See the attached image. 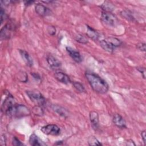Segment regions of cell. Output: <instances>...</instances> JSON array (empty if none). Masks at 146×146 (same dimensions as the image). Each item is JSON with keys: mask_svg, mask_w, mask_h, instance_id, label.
<instances>
[{"mask_svg": "<svg viewBox=\"0 0 146 146\" xmlns=\"http://www.w3.org/2000/svg\"><path fill=\"white\" fill-rule=\"evenodd\" d=\"M42 132L47 135L58 136L60 133V128L56 124H47L41 128Z\"/></svg>", "mask_w": 146, "mask_h": 146, "instance_id": "8992f818", "label": "cell"}, {"mask_svg": "<svg viewBox=\"0 0 146 146\" xmlns=\"http://www.w3.org/2000/svg\"><path fill=\"white\" fill-rule=\"evenodd\" d=\"M34 2H35V1H26V2H25V6H29L32 5L33 3H34Z\"/></svg>", "mask_w": 146, "mask_h": 146, "instance_id": "e575fe53", "label": "cell"}, {"mask_svg": "<svg viewBox=\"0 0 146 146\" xmlns=\"http://www.w3.org/2000/svg\"><path fill=\"white\" fill-rule=\"evenodd\" d=\"M100 45L104 50L108 52H112L116 48V47L113 44H112L107 39L101 40L100 41Z\"/></svg>", "mask_w": 146, "mask_h": 146, "instance_id": "9a60e30c", "label": "cell"}, {"mask_svg": "<svg viewBox=\"0 0 146 146\" xmlns=\"http://www.w3.org/2000/svg\"><path fill=\"white\" fill-rule=\"evenodd\" d=\"M12 144L13 145H15V146H19V145H24L21 141H20V140L16 136H14L13 137Z\"/></svg>", "mask_w": 146, "mask_h": 146, "instance_id": "4316f807", "label": "cell"}, {"mask_svg": "<svg viewBox=\"0 0 146 146\" xmlns=\"http://www.w3.org/2000/svg\"><path fill=\"white\" fill-rule=\"evenodd\" d=\"M88 143L90 145H102V144L94 136H90L88 139Z\"/></svg>", "mask_w": 146, "mask_h": 146, "instance_id": "cb8c5ba5", "label": "cell"}, {"mask_svg": "<svg viewBox=\"0 0 146 146\" xmlns=\"http://www.w3.org/2000/svg\"><path fill=\"white\" fill-rule=\"evenodd\" d=\"M101 19L105 24L111 27H115L118 23L117 17L111 12L102 11Z\"/></svg>", "mask_w": 146, "mask_h": 146, "instance_id": "277c9868", "label": "cell"}, {"mask_svg": "<svg viewBox=\"0 0 146 146\" xmlns=\"http://www.w3.org/2000/svg\"><path fill=\"white\" fill-rule=\"evenodd\" d=\"M121 15L124 17L127 20L130 21H133L135 20V18L133 17L132 14L127 10H124L121 12Z\"/></svg>", "mask_w": 146, "mask_h": 146, "instance_id": "44dd1931", "label": "cell"}, {"mask_svg": "<svg viewBox=\"0 0 146 146\" xmlns=\"http://www.w3.org/2000/svg\"><path fill=\"white\" fill-rule=\"evenodd\" d=\"M47 30L48 33L51 35H54L56 33V29L55 28V27H54L52 26H48L47 27Z\"/></svg>", "mask_w": 146, "mask_h": 146, "instance_id": "f1b7e54d", "label": "cell"}, {"mask_svg": "<svg viewBox=\"0 0 146 146\" xmlns=\"http://www.w3.org/2000/svg\"><path fill=\"white\" fill-rule=\"evenodd\" d=\"M87 33H86L87 35L95 41L98 40L99 38V34L98 32H97L96 30H95L91 27L88 26V25H87Z\"/></svg>", "mask_w": 146, "mask_h": 146, "instance_id": "e0dca14e", "label": "cell"}, {"mask_svg": "<svg viewBox=\"0 0 146 146\" xmlns=\"http://www.w3.org/2000/svg\"><path fill=\"white\" fill-rule=\"evenodd\" d=\"M35 10L36 14L42 17H46L51 15V10L42 4L38 3L35 6Z\"/></svg>", "mask_w": 146, "mask_h": 146, "instance_id": "ba28073f", "label": "cell"}, {"mask_svg": "<svg viewBox=\"0 0 146 146\" xmlns=\"http://www.w3.org/2000/svg\"><path fill=\"white\" fill-rule=\"evenodd\" d=\"M30 113V110L26 106L23 104H18L17 103L10 107L5 112V114L10 117L18 119L27 116Z\"/></svg>", "mask_w": 146, "mask_h": 146, "instance_id": "7a4b0ae2", "label": "cell"}, {"mask_svg": "<svg viewBox=\"0 0 146 146\" xmlns=\"http://www.w3.org/2000/svg\"><path fill=\"white\" fill-rule=\"evenodd\" d=\"M86 78L92 90L99 94H106L109 90V86L105 80L98 75L91 72H86Z\"/></svg>", "mask_w": 146, "mask_h": 146, "instance_id": "6da1fadb", "label": "cell"}, {"mask_svg": "<svg viewBox=\"0 0 146 146\" xmlns=\"http://www.w3.org/2000/svg\"><path fill=\"white\" fill-rule=\"evenodd\" d=\"M1 145L2 146L6 145V138L5 135H2L1 138Z\"/></svg>", "mask_w": 146, "mask_h": 146, "instance_id": "4dcf8cb0", "label": "cell"}, {"mask_svg": "<svg viewBox=\"0 0 146 146\" xmlns=\"http://www.w3.org/2000/svg\"><path fill=\"white\" fill-rule=\"evenodd\" d=\"M0 14H1V24H2L3 23V22L7 18V15H6L5 10H3V9L2 7H1Z\"/></svg>", "mask_w": 146, "mask_h": 146, "instance_id": "83f0119b", "label": "cell"}, {"mask_svg": "<svg viewBox=\"0 0 146 146\" xmlns=\"http://www.w3.org/2000/svg\"><path fill=\"white\" fill-rule=\"evenodd\" d=\"M31 75H32L33 76L35 79H40V77L39 75L38 74H37V73L33 72V73H31Z\"/></svg>", "mask_w": 146, "mask_h": 146, "instance_id": "836d02e7", "label": "cell"}, {"mask_svg": "<svg viewBox=\"0 0 146 146\" xmlns=\"http://www.w3.org/2000/svg\"><path fill=\"white\" fill-rule=\"evenodd\" d=\"M54 77L58 82L63 84H67L71 83L70 78L64 72H56L54 74Z\"/></svg>", "mask_w": 146, "mask_h": 146, "instance_id": "8fae6325", "label": "cell"}, {"mask_svg": "<svg viewBox=\"0 0 146 146\" xmlns=\"http://www.w3.org/2000/svg\"><path fill=\"white\" fill-rule=\"evenodd\" d=\"M113 123L118 128H125L127 127L126 122L124 118L119 114H115L112 119Z\"/></svg>", "mask_w": 146, "mask_h": 146, "instance_id": "30bf717a", "label": "cell"}, {"mask_svg": "<svg viewBox=\"0 0 146 146\" xmlns=\"http://www.w3.org/2000/svg\"><path fill=\"white\" fill-rule=\"evenodd\" d=\"M112 44H113L116 48L121 46V44H122V42L120 40H119V39L115 38V37H110L108 38L107 39Z\"/></svg>", "mask_w": 146, "mask_h": 146, "instance_id": "7402d4cb", "label": "cell"}, {"mask_svg": "<svg viewBox=\"0 0 146 146\" xmlns=\"http://www.w3.org/2000/svg\"><path fill=\"white\" fill-rule=\"evenodd\" d=\"M75 39L76 42H78L80 43L86 44L87 43H88V39H87V38L82 34H78L75 36Z\"/></svg>", "mask_w": 146, "mask_h": 146, "instance_id": "484cf974", "label": "cell"}, {"mask_svg": "<svg viewBox=\"0 0 146 146\" xmlns=\"http://www.w3.org/2000/svg\"><path fill=\"white\" fill-rule=\"evenodd\" d=\"M32 112L34 115H35L36 116H41L43 115V114H44V111H43V110L42 106H38V105H36L35 106H34L33 108Z\"/></svg>", "mask_w": 146, "mask_h": 146, "instance_id": "ffe728a7", "label": "cell"}, {"mask_svg": "<svg viewBox=\"0 0 146 146\" xmlns=\"http://www.w3.org/2000/svg\"><path fill=\"white\" fill-rule=\"evenodd\" d=\"M26 93L31 101L35 104L43 106L46 104V99L39 92L28 90L26 91Z\"/></svg>", "mask_w": 146, "mask_h": 146, "instance_id": "3957f363", "label": "cell"}, {"mask_svg": "<svg viewBox=\"0 0 146 146\" xmlns=\"http://www.w3.org/2000/svg\"><path fill=\"white\" fill-rule=\"evenodd\" d=\"M66 50L69 54V55L71 58L76 63H80L82 61V57L78 51H76L74 48L70 47H66Z\"/></svg>", "mask_w": 146, "mask_h": 146, "instance_id": "9c48e42d", "label": "cell"}, {"mask_svg": "<svg viewBox=\"0 0 146 146\" xmlns=\"http://www.w3.org/2000/svg\"><path fill=\"white\" fill-rule=\"evenodd\" d=\"M46 60L48 65L52 68H58L61 66V62L51 55H49L46 58Z\"/></svg>", "mask_w": 146, "mask_h": 146, "instance_id": "2e32d148", "label": "cell"}, {"mask_svg": "<svg viewBox=\"0 0 146 146\" xmlns=\"http://www.w3.org/2000/svg\"><path fill=\"white\" fill-rule=\"evenodd\" d=\"M136 47L141 51H145V44L144 43H139L136 45Z\"/></svg>", "mask_w": 146, "mask_h": 146, "instance_id": "f546056e", "label": "cell"}, {"mask_svg": "<svg viewBox=\"0 0 146 146\" xmlns=\"http://www.w3.org/2000/svg\"><path fill=\"white\" fill-rule=\"evenodd\" d=\"M72 84L74 87V88L76 89V91H78L79 92H84L86 91V90L84 88V86L79 82H74L72 83Z\"/></svg>", "mask_w": 146, "mask_h": 146, "instance_id": "603a6c76", "label": "cell"}, {"mask_svg": "<svg viewBox=\"0 0 146 146\" xmlns=\"http://www.w3.org/2000/svg\"><path fill=\"white\" fill-rule=\"evenodd\" d=\"M101 7L103 10V11L111 12V13L114 9L113 5L111 2H107V1L104 2V3L102 5Z\"/></svg>", "mask_w": 146, "mask_h": 146, "instance_id": "d6986e66", "label": "cell"}, {"mask_svg": "<svg viewBox=\"0 0 146 146\" xmlns=\"http://www.w3.org/2000/svg\"><path fill=\"white\" fill-rule=\"evenodd\" d=\"M137 70L141 74L143 78L144 79H145V68H143V67L137 68Z\"/></svg>", "mask_w": 146, "mask_h": 146, "instance_id": "1f68e13d", "label": "cell"}, {"mask_svg": "<svg viewBox=\"0 0 146 146\" xmlns=\"http://www.w3.org/2000/svg\"><path fill=\"white\" fill-rule=\"evenodd\" d=\"M52 110L58 114H59L60 116L63 117H67L68 116V111H67L66 109H65L64 108L59 106H57V105H53L52 106Z\"/></svg>", "mask_w": 146, "mask_h": 146, "instance_id": "ac0fdd59", "label": "cell"}, {"mask_svg": "<svg viewBox=\"0 0 146 146\" xmlns=\"http://www.w3.org/2000/svg\"><path fill=\"white\" fill-rule=\"evenodd\" d=\"M54 144L55 145H62L63 144V141H58Z\"/></svg>", "mask_w": 146, "mask_h": 146, "instance_id": "d590c367", "label": "cell"}, {"mask_svg": "<svg viewBox=\"0 0 146 146\" xmlns=\"http://www.w3.org/2000/svg\"><path fill=\"white\" fill-rule=\"evenodd\" d=\"M15 99L12 95L7 92L6 95L5 100L3 102V103L1 106V111L5 113V112L12 106L15 104Z\"/></svg>", "mask_w": 146, "mask_h": 146, "instance_id": "52a82bcc", "label": "cell"}, {"mask_svg": "<svg viewBox=\"0 0 146 146\" xmlns=\"http://www.w3.org/2000/svg\"><path fill=\"white\" fill-rule=\"evenodd\" d=\"M90 120L91 126L95 130L99 128V115L95 111H91L90 112Z\"/></svg>", "mask_w": 146, "mask_h": 146, "instance_id": "7c38bea8", "label": "cell"}, {"mask_svg": "<svg viewBox=\"0 0 146 146\" xmlns=\"http://www.w3.org/2000/svg\"><path fill=\"white\" fill-rule=\"evenodd\" d=\"M18 79L19 81L23 82V83H26L28 80V76L27 74L24 72V71H20L18 73Z\"/></svg>", "mask_w": 146, "mask_h": 146, "instance_id": "d4e9b609", "label": "cell"}, {"mask_svg": "<svg viewBox=\"0 0 146 146\" xmlns=\"http://www.w3.org/2000/svg\"><path fill=\"white\" fill-rule=\"evenodd\" d=\"M19 54L23 60V61L25 62V63L29 67H31L33 65V60L29 53L23 50H19Z\"/></svg>", "mask_w": 146, "mask_h": 146, "instance_id": "5bb4252c", "label": "cell"}, {"mask_svg": "<svg viewBox=\"0 0 146 146\" xmlns=\"http://www.w3.org/2000/svg\"><path fill=\"white\" fill-rule=\"evenodd\" d=\"M141 138L143 140L144 144H145V131H143L141 133Z\"/></svg>", "mask_w": 146, "mask_h": 146, "instance_id": "d6a6232c", "label": "cell"}, {"mask_svg": "<svg viewBox=\"0 0 146 146\" xmlns=\"http://www.w3.org/2000/svg\"><path fill=\"white\" fill-rule=\"evenodd\" d=\"M29 143L32 146H42V145H46V144L42 141L38 136L35 134L33 133L30 135L29 140Z\"/></svg>", "mask_w": 146, "mask_h": 146, "instance_id": "4fadbf2b", "label": "cell"}, {"mask_svg": "<svg viewBox=\"0 0 146 146\" xmlns=\"http://www.w3.org/2000/svg\"><path fill=\"white\" fill-rule=\"evenodd\" d=\"M15 26L11 23H7L1 30L0 36L1 40L10 39L15 31Z\"/></svg>", "mask_w": 146, "mask_h": 146, "instance_id": "5b68a950", "label": "cell"}]
</instances>
